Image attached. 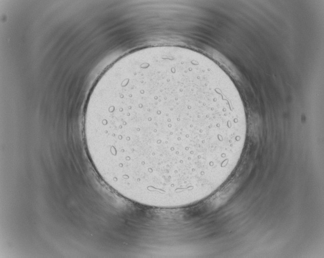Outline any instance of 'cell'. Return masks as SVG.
Masks as SVG:
<instances>
[{
  "mask_svg": "<svg viewBox=\"0 0 324 258\" xmlns=\"http://www.w3.org/2000/svg\"><path fill=\"white\" fill-rule=\"evenodd\" d=\"M118 99L139 191L180 193L226 175L238 135L229 93L166 71L124 79Z\"/></svg>",
  "mask_w": 324,
  "mask_h": 258,
  "instance_id": "obj_1",
  "label": "cell"
}]
</instances>
